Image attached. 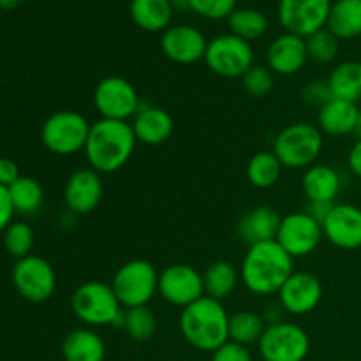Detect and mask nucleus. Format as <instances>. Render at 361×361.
<instances>
[{"mask_svg": "<svg viewBox=\"0 0 361 361\" xmlns=\"http://www.w3.org/2000/svg\"><path fill=\"white\" fill-rule=\"evenodd\" d=\"M136 143L129 122L99 118L90 126L83 154L94 171L116 173L130 161Z\"/></svg>", "mask_w": 361, "mask_h": 361, "instance_id": "obj_1", "label": "nucleus"}, {"mask_svg": "<svg viewBox=\"0 0 361 361\" xmlns=\"http://www.w3.org/2000/svg\"><path fill=\"white\" fill-rule=\"evenodd\" d=\"M293 261L295 259L279 245L277 240L256 243L250 245L243 256L240 281L252 295H275L295 271Z\"/></svg>", "mask_w": 361, "mask_h": 361, "instance_id": "obj_2", "label": "nucleus"}, {"mask_svg": "<svg viewBox=\"0 0 361 361\" xmlns=\"http://www.w3.org/2000/svg\"><path fill=\"white\" fill-rule=\"evenodd\" d=\"M180 331L194 349L214 353L229 342V314L222 302L203 296L182 309Z\"/></svg>", "mask_w": 361, "mask_h": 361, "instance_id": "obj_3", "label": "nucleus"}, {"mask_svg": "<svg viewBox=\"0 0 361 361\" xmlns=\"http://www.w3.org/2000/svg\"><path fill=\"white\" fill-rule=\"evenodd\" d=\"M74 316L88 328L120 326L122 328L123 307L116 298L111 284L101 281L83 282L71 296Z\"/></svg>", "mask_w": 361, "mask_h": 361, "instance_id": "obj_4", "label": "nucleus"}, {"mask_svg": "<svg viewBox=\"0 0 361 361\" xmlns=\"http://www.w3.org/2000/svg\"><path fill=\"white\" fill-rule=\"evenodd\" d=\"M324 134L309 122H296L284 127L274 141V152L284 168L303 169L316 164L324 147Z\"/></svg>", "mask_w": 361, "mask_h": 361, "instance_id": "obj_5", "label": "nucleus"}, {"mask_svg": "<svg viewBox=\"0 0 361 361\" xmlns=\"http://www.w3.org/2000/svg\"><path fill=\"white\" fill-rule=\"evenodd\" d=\"M90 126L87 116L73 109H62L46 118L41 127V141L51 154L67 155L80 154L87 145Z\"/></svg>", "mask_w": 361, "mask_h": 361, "instance_id": "obj_6", "label": "nucleus"}, {"mask_svg": "<svg viewBox=\"0 0 361 361\" xmlns=\"http://www.w3.org/2000/svg\"><path fill=\"white\" fill-rule=\"evenodd\" d=\"M111 288L123 309L145 307L157 295L159 271L150 261H127L116 270Z\"/></svg>", "mask_w": 361, "mask_h": 361, "instance_id": "obj_7", "label": "nucleus"}, {"mask_svg": "<svg viewBox=\"0 0 361 361\" xmlns=\"http://www.w3.org/2000/svg\"><path fill=\"white\" fill-rule=\"evenodd\" d=\"M257 351L263 361H305L310 353V337L300 324L270 323L257 342Z\"/></svg>", "mask_w": 361, "mask_h": 361, "instance_id": "obj_8", "label": "nucleus"}, {"mask_svg": "<svg viewBox=\"0 0 361 361\" xmlns=\"http://www.w3.org/2000/svg\"><path fill=\"white\" fill-rule=\"evenodd\" d=\"M204 63L221 78H242L254 66L252 44L233 34L217 35L208 41Z\"/></svg>", "mask_w": 361, "mask_h": 361, "instance_id": "obj_9", "label": "nucleus"}, {"mask_svg": "<svg viewBox=\"0 0 361 361\" xmlns=\"http://www.w3.org/2000/svg\"><path fill=\"white\" fill-rule=\"evenodd\" d=\"M94 106L101 118L127 122L134 118L143 102L129 80L122 76H108L95 87Z\"/></svg>", "mask_w": 361, "mask_h": 361, "instance_id": "obj_10", "label": "nucleus"}, {"mask_svg": "<svg viewBox=\"0 0 361 361\" xmlns=\"http://www.w3.org/2000/svg\"><path fill=\"white\" fill-rule=\"evenodd\" d=\"M13 284L23 300L30 303H44L55 295L56 274L49 261L30 254L18 259L13 267Z\"/></svg>", "mask_w": 361, "mask_h": 361, "instance_id": "obj_11", "label": "nucleus"}, {"mask_svg": "<svg viewBox=\"0 0 361 361\" xmlns=\"http://www.w3.org/2000/svg\"><path fill=\"white\" fill-rule=\"evenodd\" d=\"M157 293L169 305L185 309L204 296L203 274L185 263L169 264L159 274Z\"/></svg>", "mask_w": 361, "mask_h": 361, "instance_id": "obj_12", "label": "nucleus"}, {"mask_svg": "<svg viewBox=\"0 0 361 361\" xmlns=\"http://www.w3.org/2000/svg\"><path fill=\"white\" fill-rule=\"evenodd\" d=\"M323 238V226L309 212H295L282 217L277 233V243L293 259L312 254Z\"/></svg>", "mask_w": 361, "mask_h": 361, "instance_id": "obj_13", "label": "nucleus"}, {"mask_svg": "<svg viewBox=\"0 0 361 361\" xmlns=\"http://www.w3.org/2000/svg\"><path fill=\"white\" fill-rule=\"evenodd\" d=\"M331 0H279V21L289 34L309 37L326 27Z\"/></svg>", "mask_w": 361, "mask_h": 361, "instance_id": "obj_14", "label": "nucleus"}, {"mask_svg": "<svg viewBox=\"0 0 361 361\" xmlns=\"http://www.w3.org/2000/svg\"><path fill=\"white\" fill-rule=\"evenodd\" d=\"M208 41L200 28L192 25H173L161 35L164 56L180 66H192L204 60Z\"/></svg>", "mask_w": 361, "mask_h": 361, "instance_id": "obj_15", "label": "nucleus"}, {"mask_svg": "<svg viewBox=\"0 0 361 361\" xmlns=\"http://www.w3.org/2000/svg\"><path fill=\"white\" fill-rule=\"evenodd\" d=\"M277 295L284 312L291 316H307L319 307L323 300V284L309 271H293Z\"/></svg>", "mask_w": 361, "mask_h": 361, "instance_id": "obj_16", "label": "nucleus"}, {"mask_svg": "<svg viewBox=\"0 0 361 361\" xmlns=\"http://www.w3.org/2000/svg\"><path fill=\"white\" fill-rule=\"evenodd\" d=\"M323 235L337 249H360L361 208L351 203H335L323 222Z\"/></svg>", "mask_w": 361, "mask_h": 361, "instance_id": "obj_17", "label": "nucleus"}, {"mask_svg": "<svg viewBox=\"0 0 361 361\" xmlns=\"http://www.w3.org/2000/svg\"><path fill=\"white\" fill-rule=\"evenodd\" d=\"M104 187H102L101 173L92 168H83L74 171L67 178L63 187V201L71 214L87 215L92 214L101 204Z\"/></svg>", "mask_w": 361, "mask_h": 361, "instance_id": "obj_18", "label": "nucleus"}, {"mask_svg": "<svg viewBox=\"0 0 361 361\" xmlns=\"http://www.w3.org/2000/svg\"><path fill=\"white\" fill-rule=\"evenodd\" d=\"M307 60L309 55L305 39L289 32L277 35L267 49L268 69L279 76H293L300 73L305 67Z\"/></svg>", "mask_w": 361, "mask_h": 361, "instance_id": "obj_19", "label": "nucleus"}, {"mask_svg": "<svg viewBox=\"0 0 361 361\" xmlns=\"http://www.w3.org/2000/svg\"><path fill=\"white\" fill-rule=\"evenodd\" d=\"M133 130L137 143L159 147L171 137L175 122L166 109L143 104L133 118Z\"/></svg>", "mask_w": 361, "mask_h": 361, "instance_id": "obj_20", "label": "nucleus"}, {"mask_svg": "<svg viewBox=\"0 0 361 361\" xmlns=\"http://www.w3.org/2000/svg\"><path fill=\"white\" fill-rule=\"evenodd\" d=\"M302 189L309 203H335L342 190V176L334 166L312 164L303 173Z\"/></svg>", "mask_w": 361, "mask_h": 361, "instance_id": "obj_21", "label": "nucleus"}, {"mask_svg": "<svg viewBox=\"0 0 361 361\" xmlns=\"http://www.w3.org/2000/svg\"><path fill=\"white\" fill-rule=\"evenodd\" d=\"M281 221L282 217L275 208L261 204L243 215L242 221L238 222V235L249 247L271 242V240H277Z\"/></svg>", "mask_w": 361, "mask_h": 361, "instance_id": "obj_22", "label": "nucleus"}, {"mask_svg": "<svg viewBox=\"0 0 361 361\" xmlns=\"http://www.w3.org/2000/svg\"><path fill=\"white\" fill-rule=\"evenodd\" d=\"M358 113V104L334 97L317 109V127L326 136H349L355 130Z\"/></svg>", "mask_w": 361, "mask_h": 361, "instance_id": "obj_23", "label": "nucleus"}, {"mask_svg": "<svg viewBox=\"0 0 361 361\" xmlns=\"http://www.w3.org/2000/svg\"><path fill=\"white\" fill-rule=\"evenodd\" d=\"M63 361H104L106 344L94 328H76L62 342Z\"/></svg>", "mask_w": 361, "mask_h": 361, "instance_id": "obj_24", "label": "nucleus"}, {"mask_svg": "<svg viewBox=\"0 0 361 361\" xmlns=\"http://www.w3.org/2000/svg\"><path fill=\"white\" fill-rule=\"evenodd\" d=\"M129 11L134 25L145 32H164L175 13L169 0H130Z\"/></svg>", "mask_w": 361, "mask_h": 361, "instance_id": "obj_25", "label": "nucleus"}, {"mask_svg": "<svg viewBox=\"0 0 361 361\" xmlns=\"http://www.w3.org/2000/svg\"><path fill=\"white\" fill-rule=\"evenodd\" d=\"M326 28L341 41L361 35V0H335L328 14Z\"/></svg>", "mask_w": 361, "mask_h": 361, "instance_id": "obj_26", "label": "nucleus"}, {"mask_svg": "<svg viewBox=\"0 0 361 361\" xmlns=\"http://www.w3.org/2000/svg\"><path fill=\"white\" fill-rule=\"evenodd\" d=\"M240 281V271L229 261H214L203 274L204 296L222 302L233 295Z\"/></svg>", "mask_w": 361, "mask_h": 361, "instance_id": "obj_27", "label": "nucleus"}, {"mask_svg": "<svg viewBox=\"0 0 361 361\" xmlns=\"http://www.w3.org/2000/svg\"><path fill=\"white\" fill-rule=\"evenodd\" d=\"M326 81L335 99H344L355 104L361 101V62L348 60L338 63Z\"/></svg>", "mask_w": 361, "mask_h": 361, "instance_id": "obj_28", "label": "nucleus"}, {"mask_svg": "<svg viewBox=\"0 0 361 361\" xmlns=\"http://www.w3.org/2000/svg\"><path fill=\"white\" fill-rule=\"evenodd\" d=\"M267 326L268 323L263 316L252 310H240L229 316V341L249 348L261 341Z\"/></svg>", "mask_w": 361, "mask_h": 361, "instance_id": "obj_29", "label": "nucleus"}, {"mask_svg": "<svg viewBox=\"0 0 361 361\" xmlns=\"http://www.w3.org/2000/svg\"><path fill=\"white\" fill-rule=\"evenodd\" d=\"M282 162L274 152H257L247 162V180L256 189H271L282 176Z\"/></svg>", "mask_w": 361, "mask_h": 361, "instance_id": "obj_30", "label": "nucleus"}, {"mask_svg": "<svg viewBox=\"0 0 361 361\" xmlns=\"http://www.w3.org/2000/svg\"><path fill=\"white\" fill-rule=\"evenodd\" d=\"M9 196L13 201L14 212L25 217L35 215L44 203V189L32 176H20L9 187Z\"/></svg>", "mask_w": 361, "mask_h": 361, "instance_id": "obj_31", "label": "nucleus"}, {"mask_svg": "<svg viewBox=\"0 0 361 361\" xmlns=\"http://www.w3.org/2000/svg\"><path fill=\"white\" fill-rule=\"evenodd\" d=\"M228 25L233 35L247 42L257 41L268 30L267 16L259 9H252V7H236L228 18Z\"/></svg>", "mask_w": 361, "mask_h": 361, "instance_id": "obj_32", "label": "nucleus"}, {"mask_svg": "<svg viewBox=\"0 0 361 361\" xmlns=\"http://www.w3.org/2000/svg\"><path fill=\"white\" fill-rule=\"evenodd\" d=\"M122 328L133 341L147 342L155 335L157 317H155L154 310L148 309V305L134 307V309L123 310Z\"/></svg>", "mask_w": 361, "mask_h": 361, "instance_id": "obj_33", "label": "nucleus"}, {"mask_svg": "<svg viewBox=\"0 0 361 361\" xmlns=\"http://www.w3.org/2000/svg\"><path fill=\"white\" fill-rule=\"evenodd\" d=\"M305 44L309 60L321 66L334 62L341 51V39L331 34L326 27L305 37Z\"/></svg>", "mask_w": 361, "mask_h": 361, "instance_id": "obj_34", "label": "nucleus"}, {"mask_svg": "<svg viewBox=\"0 0 361 361\" xmlns=\"http://www.w3.org/2000/svg\"><path fill=\"white\" fill-rule=\"evenodd\" d=\"M2 242L6 250L9 252V256L16 257V261L23 259V257L30 256L32 249H34V229H32L27 222L13 221L7 226L6 231L2 233Z\"/></svg>", "mask_w": 361, "mask_h": 361, "instance_id": "obj_35", "label": "nucleus"}, {"mask_svg": "<svg viewBox=\"0 0 361 361\" xmlns=\"http://www.w3.org/2000/svg\"><path fill=\"white\" fill-rule=\"evenodd\" d=\"M243 88L252 97H267L274 90L275 78L268 66H257L254 63L249 71L242 76Z\"/></svg>", "mask_w": 361, "mask_h": 361, "instance_id": "obj_36", "label": "nucleus"}, {"mask_svg": "<svg viewBox=\"0 0 361 361\" xmlns=\"http://www.w3.org/2000/svg\"><path fill=\"white\" fill-rule=\"evenodd\" d=\"M238 6V0H190V11L207 20H228Z\"/></svg>", "mask_w": 361, "mask_h": 361, "instance_id": "obj_37", "label": "nucleus"}, {"mask_svg": "<svg viewBox=\"0 0 361 361\" xmlns=\"http://www.w3.org/2000/svg\"><path fill=\"white\" fill-rule=\"evenodd\" d=\"M302 97L307 104L316 106V108L319 109L321 106H324L328 101L334 99V94H331L328 81L317 80V81H312V83H309L305 88H303Z\"/></svg>", "mask_w": 361, "mask_h": 361, "instance_id": "obj_38", "label": "nucleus"}, {"mask_svg": "<svg viewBox=\"0 0 361 361\" xmlns=\"http://www.w3.org/2000/svg\"><path fill=\"white\" fill-rule=\"evenodd\" d=\"M212 361H254L249 348L235 344V342H226L222 348L212 353Z\"/></svg>", "mask_w": 361, "mask_h": 361, "instance_id": "obj_39", "label": "nucleus"}, {"mask_svg": "<svg viewBox=\"0 0 361 361\" xmlns=\"http://www.w3.org/2000/svg\"><path fill=\"white\" fill-rule=\"evenodd\" d=\"M14 214H16V212H14L13 201H11L9 189L0 185V233L6 231L7 226L13 222Z\"/></svg>", "mask_w": 361, "mask_h": 361, "instance_id": "obj_40", "label": "nucleus"}, {"mask_svg": "<svg viewBox=\"0 0 361 361\" xmlns=\"http://www.w3.org/2000/svg\"><path fill=\"white\" fill-rule=\"evenodd\" d=\"M20 176V168H18V164L13 159L0 157V185L9 189Z\"/></svg>", "mask_w": 361, "mask_h": 361, "instance_id": "obj_41", "label": "nucleus"}, {"mask_svg": "<svg viewBox=\"0 0 361 361\" xmlns=\"http://www.w3.org/2000/svg\"><path fill=\"white\" fill-rule=\"evenodd\" d=\"M348 166L355 176L361 178V140H356L348 155Z\"/></svg>", "mask_w": 361, "mask_h": 361, "instance_id": "obj_42", "label": "nucleus"}, {"mask_svg": "<svg viewBox=\"0 0 361 361\" xmlns=\"http://www.w3.org/2000/svg\"><path fill=\"white\" fill-rule=\"evenodd\" d=\"M335 203H310L309 207V214L312 215L314 219H316L317 222H321V226H323L324 219L328 217V214L331 212V208H334Z\"/></svg>", "mask_w": 361, "mask_h": 361, "instance_id": "obj_43", "label": "nucleus"}, {"mask_svg": "<svg viewBox=\"0 0 361 361\" xmlns=\"http://www.w3.org/2000/svg\"><path fill=\"white\" fill-rule=\"evenodd\" d=\"M173 11H190V0H169Z\"/></svg>", "mask_w": 361, "mask_h": 361, "instance_id": "obj_44", "label": "nucleus"}, {"mask_svg": "<svg viewBox=\"0 0 361 361\" xmlns=\"http://www.w3.org/2000/svg\"><path fill=\"white\" fill-rule=\"evenodd\" d=\"M23 2L25 0H0V7H2V9H16V7H20Z\"/></svg>", "mask_w": 361, "mask_h": 361, "instance_id": "obj_45", "label": "nucleus"}, {"mask_svg": "<svg viewBox=\"0 0 361 361\" xmlns=\"http://www.w3.org/2000/svg\"><path fill=\"white\" fill-rule=\"evenodd\" d=\"M353 136H355L356 140H361V109L358 113V118H356V126H355V130H353Z\"/></svg>", "mask_w": 361, "mask_h": 361, "instance_id": "obj_46", "label": "nucleus"}, {"mask_svg": "<svg viewBox=\"0 0 361 361\" xmlns=\"http://www.w3.org/2000/svg\"><path fill=\"white\" fill-rule=\"evenodd\" d=\"M335 361H351V360H335Z\"/></svg>", "mask_w": 361, "mask_h": 361, "instance_id": "obj_47", "label": "nucleus"}]
</instances>
